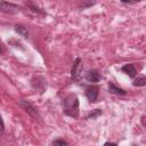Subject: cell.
Masks as SVG:
<instances>
[{
  "instance_id": "cell-1",
  "label": "cell",
  "mask_w": 146,
  "mask_h": 146,
  "mask_svg": "<svg viewBox=\"0 0 146 146\" xmlns=\"http://www.w3.org/2000/svg\"><path fill=\"white\" fill-rule=\"evenodd\" d=\"M64 113L72 117H78L79 115V99L75 95H68L64 99Z\"/></svg>"
},
{
  "instance_id": "cell-2",
  "label": "cell",
  "mask_w": 146,
  "mask_h": 146,
  "mask_svg": "<svg viewBox=\"0 0 146 146\" xmlns=\"http://www.w3.org/2000/svg\"><path fill=\"white\" fill-rule=\"evenodd\" d=\"M19 105L32 116V117H34V119H39L40 116H39V113H38V110L30 103V102H27V100H21L19 102Z\"/></svg>"
},
{
  "instance_id": "cell-3",
  "label": "cell",
  "mask_w": 146,
  "mask_h": 146,
  "mask_svg": "<svg viewBox=\"0 0 146 146\" xmlns=\"http://www.w3.org/2000/svg\"><path fill=\"white\" fill-rule=\"evenodd\" d=\"M19 7L13 2H7V1H0V10L7 14H14L18 11Z\"/></svg>"
},
{
  "instance_id": "cell-4",
  "label": "cell",
  "mask_w": 146,
  "mask_h": 146,
  "mask_svg": "<svg viewBox=\"0 0 146 146\" xmlns=\"http://www.w3.org/2000/svg\"><path fill=\"white\" fill-rule=\"evenodd\" d=\"M86 96L91 103H95L97 100V97H98V87L97 86H89L86 89Z\"/></svg>"
},
{
  "instance_id": "cell-5",
  "label": "cell",
  "mask_w": 146,
  "mask_h": 146,
  "mask_svg": "<svg viewBox=\"0 0 146 146\" xmlns=\"http://www.w3.org/2000/svg\"><path fill=\"white\" fill-rule=\"evenodd\" d=\"M80 66H81V58H76L75 62L73 63L72 71H71V75H72V79H73V80H78V79H79Z\"/></svg>"
},
{
  "instance_id": "cell-6",
  "label": "cell",
  "mask_w": 146,
  "mask_h": 146,
  "mask_svg": "<svg viewBox=\"0 0 146 146\" xmlns=\"http://www.w3.org/2000/svg\"><path fill=\"white\" fill-rule=\"evenodd\" d=\"M86 79L89 82H98L100 80V74L98 73L97 70H89L86 74Z\"/></svg>"
},
{
  "instance_id": "cell-7",
  "label": "cell",
  "mask_w": 146,
  "mask_h": 146,
  "mask_svg": "<svg viewBox=\"0 0 146 146\" xmlns=\"http://www.w3.org/2000/svg\"><path fill=\"white\" fill-rule=\"evenodd\" d=\"M124 73H127L130 78H135L136 76V68H135V66L132 65V64H125L124 66H122V68H121Z\"/></svg>"
},
{
  "instance_id": "cell-8",
  "label": "cell",
  "mask_w": 146,
  "mask_h": 146,
  "mask_svg": "<svg viewBox=\"0 0 146 146\" xmlns=\"http://www.w3.org/2000/svg\"><path fill=\"white\" fill-rule=\"evenodd\" d=\"M108 91L111 94H115V95H125V90H123L122 88L116 87L114 83L110 82L108 83Z\"/></svg>"
},
{
  "instance_id": "cell-9",
  "label": "cell",
  "mask_w": 146,
  "mask_h": 146,
  "mask_svg": "<svg viewBox=\"0 0 146 146\" xmlns=\"http://www.w3.org/2000/svg\"><path fill=\"white\" fill-rule=\"evenodd\" d=\"M15 31H16L18 34H21L22 36H24V38H27V35H29L27 30H26L25 27L21 26V25H16V26H15Z\"/></svg>"
},
{
  "instance_id": "cell-10",
  "label": "cell",
  "mask_w": 146,
  "mask_h": 146,
  "mask_svg": "<svg viewBox=\"0 0 146 146\" xmlns=\"http://www.w3.org/2000/svg\"><path fill=\"white\" fill-rule=\"evenodd\" d=\"M100 114H102V111H100L99 108H95V110H92V111L89 113V115L87 116V119H96V117H98Z\"/></svg>"
},
{
  "instance_id": "cell-11",
  "label": "cell",
  "mask_w": 146,
  "mask_h": 146,
  "mask_svg": "<svg viewBox=\"0 0 146 146\" xmlns=\"http://www.w3.org/2000/svg\"><path fill=\"white\" fill-rule=\"evenodd\" d=\"M145 84H146V79H145L144 76L137 78V79L133 81V86H136V87H144Z\"/></svg>"
},
{
  "instance_id": "cell-12",
  "label": "cell",
  "mask_w": 146,
  "mask_h": 146,
  "mask_svg": "<svg viewBox=\"0 0 146 146\" xmlns=\"http://www.w3.org/2000/svg\"><path fill=\"white\" fill-rule=\"evenodd\" d=\"M52 145L54 146H67V143L63 139H56V140H54Z\"/></svg>"
},
{
  "instance_id": "cell-13",
  "label": "cell",
  "mask_w": 146,
  "mask_h": 146,
  "mask_svg": "<svg viewBox=\"0 0 146 146\" xmlns=\"http://www.w3.org/2000/svg\"><path fill=\"white\" fill-rule=\"evenodd\" d=\"M3 129H5V123H3V120L0 115V131H3Z\"/></svg>"
},
{
  "instance_id": "cell-14",
  "label": "cell",
  "mask_w": 146,
  "mask_h": 146,
  "mask_svg": "<svg viewBox=\"0 0 146 146\" xmlns=\"http://www.w3.org/2000/svg\"><path fill=\"white\" fill-rule=\"evenodd\" d=\"M104 146H117L115 143H105Z\"/></svg>"
},
{
  "instance_id": "cell-15",
  "label": "cell",
  "mask_w": 146,
  "mask_h": 146,
  "mask_svg": "<svg viewBox=\"0 0 146 146\" xmlns=\"http://www.w3.org/2000/svg\"><path fill=\"white\" fill-rule=\"evenodd\" d=\"M141 122H143V125L145 127V116H143V117H141Z\"/></svg>"
},
{
  "instance_id": "cell-16",
  "label": "cell",
  "mask_w": 146,
  "mask_h": 146,
  "mask_svg": "<svg viewBox=\"0 0 146 146\" xmlns=\"http://www.w3.org/2000/svg\"><path fill=\"white\" fill-rule=\"evenodd\" d=\"M1 52H2V49H1V47H0V54H1Z\"/></svg>"
},
{
  "instance_id": "cell-17",
  "label": "cell",
  "mask_w": 146,
  "mask_h": 146,
  "mask_svg": "<svg viewBox=\"0 0 146 146\" xmlns=\"http://www.w3.org/2000/svg\"><path fill=\"white\" fill-rule=\"evenodd\" d=\"M132 146H137V145H132Z\"/></svg>"
}]
</instances>
